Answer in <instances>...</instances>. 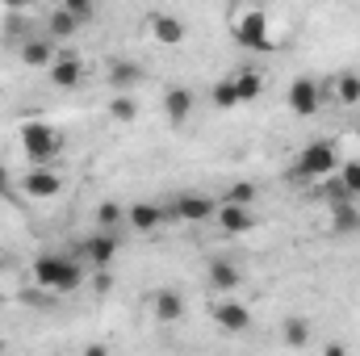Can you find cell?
Instances as JSON below:
<instances>
[{
  "mask_svg": "<svg viewBox=\"0 0 360 356\" xmlns=\"http://www.w3.org/2000/svg\"><path fill=\"white\" fill-rule=\"evenodd\" d=\"M210 319H214L226 336H248V331H252V310H248V302H231V298L210 302Z\"/></svg>",
  "mask_w": 360,
  "mask_h": 356,
  "instance_id": "obj_5",
  "label": "cell"
},
{
  "mask_svg": "<svg viewBox=\"0 0 360 356\" xmlns=\"http://www.w3.org/2000/svg\"><path fill=\"white\" fill-rule=\"evenodd\" d=\"M210 96H214V105H218V109H235V105H239V92H235V80H231V76H226V80H218Z\"/></svg>",
  "mask_w": 360,
  "mask_h": 356,
  "instance_id": "obj_26",
  "label": "cell"
},
{
  "mask_svg": "<svg viewBox=\"0 0 360 356\" xmlns=\"http://www.w3.org/2000/svg\"><path fill=\"white\" fill-rule=\"evenodd\" d=\"M151 314L160 323H180L184 319V298H180L176 289H155L151 293Z\"/></svg>",
  "mask_w": 360,
  "mask_h": 356,
  "instance_id": "obj_14",
  "label": "cell"
},
{
  "mask_svg": "<svg viewBox=\"0 0 360 356\" xmlns=\"http://www.w3.org/2000/svg\"><path fill=\"white\" fill-rule=\"evenodd\" d=\"M172 214L180 222H205V218L218 214V201L205 197V193H180V197H172Z\"/></svg>",
  "mask_w": 360,
  "mask_h": 356,
  "instance_id": "obj_7",
  "label": "cell"
},
{
  "mask_svg": "<svg viewBox=\"0 0 360 356\" xmlns=\"http://www.w3.org/2000/svg\"><path fill=\"white\" fill-rule=\"evenodd\" d=\"M331 205H335V231L356 227V210H352V205H344V201H331Z\"/></svg>",
  "mask_w": 360,
  "mask_h": 356,
  "instance_id": "obj_29",
  "label": "cell"
},
{
  "mask_svg": "<svg viewBox=\"0 0 360 356\" xmlns=\"http://www.w3.org/2000/svg\"><path fill=\"white\" fill-rule=\"evenodd\" d=\"M335 101L340 105H360V72H344L335 80Z\"/></svg>",
  "mask_w": 360,
  "mask_h": 356,
  "instance_id": "obj_23",
  "label": "cell"
},
{
  "mask_svg": "<svg viewBox=\"0 0 360 356\" xmlns=\"http://www.w3.org/2000/svg\"><path fill=\"white\" fill-rule=\"evenodd\" d=\"M356 139H360V126H356Z\"/></svg>",
  "mask_w": 360,
  "mask_h": 356,
  "instance_id": "obj_34",
  "label": "cell"
},
{
  "mask_svg": "<svg viewBox=\"0 0 360 356\" xmlns=\"http://www.w3.org/2000/svg\"><path fill=\"white\" fill-rule=\"evenodd\" d=\"M51 84L55 89H80V80H84V59H76V55H59L55 63H51Z\"/></svg>",
  "mask_w": 360,
  "mask_h": 356,
  "instance_id": "obj_12",
  "label": "cell"
},
{
  "mask_svg": "<svg viewBox=\"0 0 360 356\" xmlns=\"http://www.w3.org/2000/svg\"><path fill=\"white\" fill-rule=\"evenodd\" d=\"M235 42L248 51H272L276 38H269V13L264 8H239L235 17Z\"/></svg>",
  "mask_w": 360,
  "mask_h": 356,
  "instance_id": "obj_3",
  "label": "cell"
},
{
  "mask_svg": "<svg viewBox=\"0 0 360 356\" xmlns=\"http://www.w3.org/2000/svg\"><path fill=\"white\" fill-rule=\"evenodd\" d=\"M126 222H130V231H134V235H151V231H160L164 210H160L155 201H134V205L126 210Z\"/></svg>",
  "mask_w": 360,
  "mask_h": 356,
  "instance_id": "obj_13",
  "label": "cell"
},
{
  "mask_svg": "<svg viewBox=\"0 0 360 356\" xmlns=\"http://www.w3.org/2000/svg\"><path fill=\"white\" fill-rule=\"evenodd\" d=\"M231 80H235V92H239V105H243V101H256V96L264 92V76H260L256 68H239Z\"/></svg>",
  "mask_w": 360,
  "mask_h": 356,
  "instance_id": "obj_20",
  "label": "cell"
},
{
  "mask_svg": "<svg viewBox=\"0 0 360 356\" xmlns=\"http://www.w3.org/2000/svg\"><path fill=\"white\" fill-rule=\"evenodd\" d=\"M0 193H8V168L0 164Z\"/></svg>",
  "mask_w": 360,
  "mask_h": 356,
  "instance_id": "obj_32",
  "label": "cell"
},
{
  "mask_svg": "<svg viewBox=\"0 0 360 356\" xmlns=\"http://www.w3.org/2000/svg\"><path fill=\"white\" fill-rule=\"evenodd\" d=\"M55 59H59V51H55V42H51L46 34H30V38L21 42V63H25V68H46V72H51Z\"/></svg>",
  "mask_w": 360,
  "mask_h": 356,
  "instance_id": "obj_10",
  "label": "cell"
},
{
  "mask_svg": "<svg viewBox=\"0 0 360 356\" xmlns=\"http://www.w3.org/2000/svg\"><path fill=\"white\" fill-rule=\"evenodd\" d=\"M239 281H243V272L231 265V260H214V265H210V289L231 293V289H239Z\"/></svg>",
  "mask_w": 360,
  "mask_h": 356,
  "instance_id": "obj_18",
  "label": "cell"
},
{
  "mask_svg": "<svg viewBox=\"0 0 360 356\" xmlns=\"http://www.w3.org/2000/svg\"><path fill=\"white\" fill-rule=\"evenodd\" d=\"M42 34H46V38L59 46V42H68L72 34H80V25H76V17H72L63 4H59V8H51V13H46V30H42Z\"/></svg>",
  "mask_w": 360,
  "mask_h": 356,
  "instance_id": "obj_15",
  "label": "cell"
},
{
  "mask_svg": "<svg viewBox=\"0 0 360 356\" xmlns=\"http://www.w3.org/2000/svg\"><path fill=\"white\" fill-rule=\"evenodd\" d=\"M214 218H218V227H222L226 235H248V231H252V222H256V218H252V210H243V205H218V214H214Z\"/></svg>",
  "mask_w": 360,
  "mask_h": 356,
  "instance_id": "obj_16",
  "label": "cell"
},
{
  "mask_svg": "<svg viewBox=\"0 0 360 356\" xmlns=\"http://www.w3.org/2000/svg\"><path fill=\"white\" fill-rule=\"evenodd\" d=\"M252 201H256V184L252 180H239V184L226 189V197L218 205H243V210H252Z\"/></svg>",
  "mask_w": 360,
  "mask_h": 356,
  "instance_id": "obj_24",
  "label": "cell"
},
{
  "mask_svg": "<svg viewBox=\"0 0 360 356\" xmlns=\"http://www.w3.org/2000/svg\"><path fill=\"white\" fill-rule=\"evenodd\" d=\"M134 80H139V68H134L130 59H113V63H109V84L117 92H126Z\"/></svg>",
  "mask_w": 360,
  "mask_h": 356,
  "instance_id": "obj_22",
  "label": "cell"
},
{
  "mask_svg": "<svg viewBox=\"0 0 360 356\" xmlns=\"http://www.w3.org/2000/svg\"><path fill=\"white\" fill-rule=\"evenodd\" d=\"M323 356H348V348H344V344H327V348H323Z\"/></svg>",
  "mask_w": 360,
  "mask_h": 356,
  "instance_id": "obj_31",
  "label": "cell"
},
{
  "mask_svg": "<svg viewBox=\"0 0 360 356\" xmlns=\"http://www.w3.org/2000/svg\"><path fill=\"white\" fill-rule=\"evenodd\" d=\"M89 276V268L80 260H68V256H38L34 260V281L38 289H51V293H72L80 289Z\"/></svg>",
  "mask_w": 360,
  "mask_h": 356,
  "instance_id": "obj_1",
  "label": "cell"
},
{
  "mask_svg": "<svg viewBox=\"0 0 360 356\" xmlns=\"http://www.w3.org/2000/svg\"><path fill=\"white\" fill-rule=\"evenodd\" d=\"M340 189H344L348 197L360 193V164H340Z\"/></svg>",
  "mask_w": 360,
  "mask_h": 356,
  "instance_id": "obj_27",
  "label": "cell"
},
{
  "mask_svg": "<svg viewBox=\"0 0 360 356\" xmlns=\"http://www.w3.org/2000/svg\"><path fill=\"white\" fill-rule=\"evenodd\" d=\"M164 113H168L172 126H184V122L193 117V92L188 89H168L164 92Z\"/></svg>",
  "mask_w": 360,
  "mask_h": 356,
  "instance_id": "obj_17",
  "label": "cell"
},
{
  "mask_svg": "<svg viewBox=\"0 0 360 356\" xmlns=\"http://www.w3.org/2000/svg\"><path fill=\"white\" fill-rule=\"evenodd\" d=\"M21 189H25V197H34V201H46V197H55L59 189H63V180L55 168H30L25 180H21Z\"/></svg>",
  "mask_w": 360,
  "mask_h": 356,
  "instance_id": "obj_11",
  "label": "cell"
},
{
  "mask_svg": "<svg viewBox=\"0 0 360 356\" xmlns=\"http://www.w3.org/2000/svg\"><path fill=\"white\" fill-rule=\"evenodd\" d=\"M21 147H25V155H30L34 168H51L55 155H59V147H63V139H59V130L46 126V122H25V126H21Z\"/></svg>",
  "mask_w": 360,
  "mask_h": 356,
  "instance_id": "obj_2",
  "label": "cell"
},
{
  "mask_svg": "<svg viewBox=\"0 0 360 356\" xmlns=\"http://www.w3.org/2000/svg\"><path fill=\"white\" fill-rule=\"evenodd\" d=\"M122 222H126V210H122L117 201H101V205H96V231L122 235Z\"/></svg>",
  "mask_w": 360,
  "mask_h": 356,
  "instance_id": "obj_21",
  "label": "cell"
},
{
  "mask_svg": "<svg viewBox=\"0 0 360 356\" xmlns=\"http://www.w3.org/2000/svg\"><path fill=\"white\" fill-rule=\"evenodd\" d=\"M117 248H122V235H113V231H96V235H89V243L80 248V256H84L92 268H105V265H113Z\"/></svg>",
  "mask_w": 360,
  "mask_h": 356,
  "instance_id": "obj_9",
  "label": "cell"
},
{
  "mask_svg": "<svg viewBox=\"0 0 360 356\" xmlns=\"http://www.w3.org/2000/svg\"><path fill=\"white\" fill-rule=\"evenodd\" d=\"M0 268H4V265H0Z\"/></svg>",
  "mask_w": 360,
  "mask_h": 356,
  "instance_id": "obj_35",
  "label": "cell"
},
{
  "mask_svg": "<svg viewBox=\"0 0 360 356\" xmlns=\"http://www.w3.org/2000/svg\"><path fill=\"white\" fill-rule=\"evenodd\" d=\"M147 34H151L160 46H180L188 30H184V21H180V17H172V13H160V8H155V13H147Z\"/></svg>",
  "mask_w": 360,
  "mask_h": 356,
  "instance_id": "obj_8",
  "label": "cell"
},
{
  "mask_svg": "<svg viewBox=\"0 0 360 356\" xmlns=\"http://www.w3.org/2000/svg\"><path fill=\"white\" fill-rule=\"evenodd\" d=\"M285 101H289V109L297 113V117H314L319 109H323V89L314 84V76H297L289 92H285Z\"/></svg>",
  "mask_w": 360,
  "mask_h": 356,
  "instance_id": "obj_6",
  "label": "cell"
},
{
  "mask_svg": "<svg viewBox=\"0 0 360 356\" xmlns=\"http://www.w3.org/2000/svg\"><path fill=\"white\" fill-rule=\"evenodd\" d=\"M0 356H8V348H4V340H0Z\"/></svg>",
  "mask_w": 360,
  "mask_h": 356,
  "instance_id": "obj_33",
  "label": "cell"
},
{
  "mask_svg": "<svg viewBox=\"0 0 360 356\" xmlns=\"http://www.w3.org/2000/svg\"><path fill=\"white\" fill-rule=\"evenodd\" d=\"M63 8L76 17V25H84V21L96 17V4H92V0H63Z\"/></svg>",
  "mask_w": 360,
  "mask_h": 356,
  "instance_id": "obj_28",
  "label": "cell"
},
{
  "mask_svg": "<svg viewBox=\"0 0 360 356\" xmlns=\"http://www.w3.org/2000/svg\"><path fill=\"white\" fill-rule=\"evenodd\" d=\"M293 168H297V177H306V180H323L331 172H340V151H335V143H310L297 155Z\"/></svg>",
  "mask_w": 360,
  "mask_h": 356,
  "instance_id": "obj_4",
  "label": "cell"
},
{
  "mask_svg": "<svg viewBox=\"0 0 360 356\" xmlns=\"http://www.w3.org/2000/svg\"><path fill=\"white\" fill-rule=\"evenodd\" d=\"M80 356H109V348H105V344H89Z\"/></svg>",
  "mask_w": 360,
  "mask_h": 356,
  "instance_id": "obj_30",
  "label": "cell"
},
{
  "mask_svg": "<svg viewBox=\"0 0 360 356\" xmlns=\"http://www.w3.org/2000/svg\"><path fill=\"white\" fill-rule=\"evenodd\" d=\"M109 117H113V122H134V117H139V105H134L126 92H117V96L109 101Z\"/></svg>",
  "mask_w": 360,
  "mask_h": 356,
  "instance_id": "obj_25",
  "label": "cell"
},
{
  "mask_svg": "<svg viewBox=\"0 0 360 356\" xmlns=\"http://www.w3.org/2000/svg\"><path fill=\"white\" fill-rule=\"evenodd\" d=\"M310 336H314V323H310V319H302V314L285 319V327H281V340H285L289 348H306V344H310Z\"/></svg>",
  "mask_w": 360,
  "mask_h": 356,
  "instance_id": "obj_19",
  "label": "cell"
}]
</instances>
